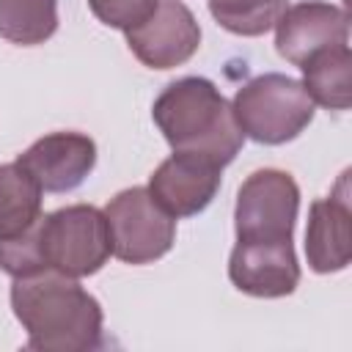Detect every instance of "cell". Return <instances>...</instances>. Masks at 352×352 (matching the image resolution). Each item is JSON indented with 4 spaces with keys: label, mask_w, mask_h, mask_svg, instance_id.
<instances>
[{
    "label": "cell",
    "mask_w": 352,
    "mask_h": 352,
    "mask_svg": "<svg viewBox=\"0 0 352 352\" xmlns=\"http://www.w3.org/2000/svg\"><path fill=\"white\" fill-rule=\"evenodd\" d=\"M11 308L28 330L30 349L88 352L102 344V305L77 278L58 270L14 278Z\"/></svg>",
    "instance_id": "1"
},
{
    "label": "cell",
    "mask_w": 352,
    "mask_h": 352,
    "mask_svg": "<svg viewBox=\"0 0 352 352\" xmlns=\"http://www.w3.org/2000/svg\"><path fill=\"white\" fill-rule=\"evenodd\" d=\"M151 118L173 151L201 154L226 168L242 148L245 135L231 104L204 77H182L170 82L154 102Z\"/></svg>",
    "instance_id": "2"
},
{
    "label": "cell",
    "mask_w": 352,
    "mask_h": 352,
    "mask_svg": "<svg viewBox=\"0 0 352 352\" xmlns=\"http://www.w3.org/2000/svg\"><path fill=\"white\" fill-rule=\"evenodd\" d=\"M231 110L242 135L264 146L294 140L314 118V102L302 82L275 72L245 82L236 91Z\"/></svg>",
    "instance_id": "3"
},
{
    "label": "cell",
    "mask_w": 352,
    "mask_h": 352,
    "mask_svg": "<svg viewBox=\"0 0 352 352\" xmlns=\"http://www.w3.org/2000/svg\"><path fill=\"white\" fill-rule=\"evenodd\" d=\"M41 248L50 270L72 278L99 272L113 253L104 212L74 204L41 217Z\"/></svg>",
    "instance_id": "4"
},
{
    "label": "cell",
    "mask_w": 352,
    "mask_h": 352,
    "mask_svg": "<svg viewBox=\"0 0 352 352\" xmlns=\"http://www.w3.org/2000/svg\"><path fill=\"white\" fill-rule=\"evenodd\" d=\"M297 209L300 187L292 173L278 168L250 173L236 192V242H292Z\"/></svg>",
    "instance_id": "5"
},
{
    "label": "cell",
    "mask_w": 352,
    "mask_h": 352,
    "mask_svg": "<svg viewBox=\"0 0 352 352\" xmlns=\"http://www.w3.org/2000/svg\"><path fill=\"white\" fill-rule=\"evenodd\" d=\"M110 250L126 264H148L173 248L176 217H170L146 187L121 190L104 206Z\"/></svg>",
    "instance_id": "6"
},
{
    "label": "cell",
    "mask_w": 352,
    "mask_h": 352,
    "mask_svg": "<svg viewBox=\"0 0 352 352\" xmlns=\"http://www.w3.org/2000/svg\"><path fill=\"white\" fill-rule=\"evenodd\" d=\"M124 33L132 55L148 69L182 66L201 47V28L192 11L179 0H160L140 25Z\"/></svg>",
    "instance_id": "7"
},
{
    "label": "cell",
    "mask_w": 352,
    "mask_h": 352,
    "mask_svg": "<svg viewBox=\"0 0 352 352\" xmlns=\"http://www.w3.org/2000/svg\"><path fill=\"white\" fill-rule=\"evenodd\" d=\"M223 179V168L201 154L173 151L148 179V195L170 217H192L204 212Z\"/></svg>",
    "instance_id": "8"
},
{
    "label": "cell",
    "mask_w": 352,
    "mask_h": 352,
    "mask_svg": "<svg viewBox=\"0 0 352 352\" xmlns=\"http://www.w3.org/2000/svg\"><path fill=\"white\" fill-rule=\"evenodd\" d=\"M305 256L314 272H338L352 258L349 173L344 170L327 198L311 204L305 228Z\"/></svg>",
    "instance_id": "9"
},
{
    "label": "cell",
    "mask_w": 352,
    "mask_h": 352,
    "mask_svg": "<svg viewBox=\"0 0 352 352\" xmlns=\"http://www.w3.org/2000/svg\"><path fill=\"white\" fill-rule=\"evenodd\" d=\"M44 192L80 187L96 165V143L82 132H52L38 138L16 160Z\"/></svg>",
    "instance_id": "10"
},
{
    "label": "cell",
    "mask_w": 352,
    "mask_h": 352,
    "mask_svg": "<svg viewBox=\"0 0 352 352\" xmlns=\"http://www.w3.org/2000/svg\"><path fill=\"white\" fill-rule=\"evenodd\" d=\"M231 283L250 297H286L300 283L292 242H236L228 258Z\"/></svg>",
    "instance_id": "11"
},
{
    "label": "cell",
    "mask_w": 352,
    "mask_h": 352,
    "mask_svg": "<svg viewBox=\"0 0 352 352\" xmlns=\"http://www.w3.org/2000/svg\"><path fill=\"white\" fill-rule=\"evenodd\" d=\"M346 14L330 3H297L275 22V50L294 66H302L319 50L346 44Z\"/></svg>",
    "instance_id": "12"
},
{
    "label": "cell",
    "mask_w": 352,
    "mask_h": 352,
    "mask_svg": "<svg viewBox=\"0 0 352 352\" xmlns=\"http://www.w3.org/2000/svg\"><path fill=\"white\" fill-rule=\"evenodd\" d=\"M302 88L314 104L349 110L352 102V52L346 44L314 52L302 66Z\"/></svg>",
    "instance_id": "13"
},
{
    "label": "cell",
    "mask_w": 352,
    "mask_h": 352,
    "mask_svg": "<svg viewBox=\"0 0 352 352\" xmlns=\"http://www.w3.org/2000/svg\"><path fill=\"white\" fill-rule=\"evenodd\" d=\"M41 187L19 165H0V239H11L33 228L41 214Z\"/></svg>",
    "instance_id": "14"
},
{
    "label": "cell",
    "mask_w": 352,
    "mask_h": 352,
    "mask_svg": "<svg viewBox=\"0 0 352 352\" xmlns=\"http://www.w3.org/2000/svg\"><path fill=\"white\" fill-rule=\"evenodd\" d=\"M58 30V0H0V36L11 44H44Z\"/></svg>",
    "instance_id": "15"
},
{
    "label": "cell",
    "mask_w": 352,
    "mask_h": 352,
    "mask_svg": "<svg viewBox=\"0 0 352 352\" xmlns=\"http://www.w3.org/2000/svg\"><path fill=\"white\" fill-rule=\"evenodd\" d=\"M286 8L289 0H209V14L214 22L234 36L267 33Z\"/></svg>",
    "instance_id": "16"
},
{
    "label": "cell",
    "mask_w": 352,
    "mask_h": 352,
    "mask_svg": "<svg viewBox=\"0 0 352 352\" xmlns=\"http://www.w3.org/2000/svg\"><path fill=\"white\" fill-rule=\"evenodd\" d=\"M160 0H88L94 16L116 30H129L135 25H140Z\"/></svg>",
    "instance_id": "17"
}]
</instances>
